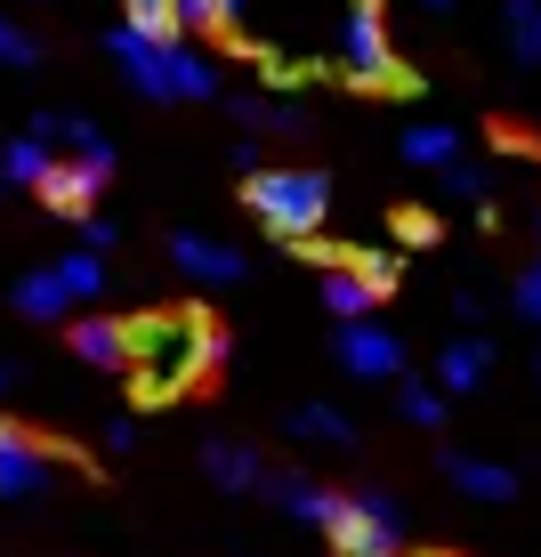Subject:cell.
I'll return each instance as SVG.
<instances>
[{
	"label": "cell",
	"mask_w": 541,
	"mask_h": 557,
	"mask_svg": "<svg viewBox=\"0 0 541 557\" xmlns=\"http://www.w3.org/2000/svg\"><path fill=\"white\" fill-rule=\"evenodd\" d=\"M226 356V332L202 307H170V315H138L130 323V380H138L146 405H170L186 380H202Z\"/></svg>",
	"instance_id": "cell-1"
},
{
	"label": "cell",
	"mask_w": 541,
	"mask_h": 557,
	"mask_svg": "<svg viewBox=\"0 0 541 557\" xmlns=\"http://www.w3.org/2000/svg\"><path fill=\"white\" fill-rule=\"evenodd\" d=\"M332 73L356 82V89H420V73L396 65V49H389V16H380V0H347V9H340Z\"/></svg>",
	"instance_id": "cell-2"
},
{
	"label": "cell",
	"mask_w": 541,
	"mask_h": 557,
	"mask_svg": "<svg viewBox=\"0 0 541 557\" xmlns=\"http://www.w3.org/2000/svg\"><path fill=\"white\" fill-rule=\"evenodd\" d=\"M243 202H250V219L275 226L283 243H307V235H323L332 178H323V170H250V178H243Z\"/></svg>",
	"instance_id": "cell-3"
},
{
	"label": "cell",
	"mask_w": 541,
	"mask_h": 557,
	"mask_svg": "<svg viewBox=\"0 0 541 557\" xmlns=\"http://www.w3.org/2000/svg\"><path fill=\"white\" fill-rule=\"evenodd\" d=\"M323 542H332V557H404V509L389 493H347Z\"/></svg>",
	"instance_id": "cell-4"
},
{
	"label": "cell",
	"mask_w": 541,
	"mask_h": 557,
	"mask_svg": "<svg viewBox=\"0 0 541 557\" xmlns=\"http://www.w3.org/2000/svg\"><path fill=\"white\" fill-rule=\"evenodd\" d=\"M106 49H113V65H122V73L146 89L153 106H170V49H179V41H146V33L122 16V25L106 33Z\"/></svg>",
	"instance_id": "cell-5"
},
{
	"label": "cell",
	"mask_w": 541,
	"mask_h": 557,
	"mask_svg": "<svg viewBox=\"0 0 541 557\" xmlns=\"http://www.w3.org/2000/svg\"><path fill=\"white\" fill-rule=\"evenodd\" d=\"M340 363L356 380H396L404 372V339L389 323H340Z\"/></svg>",
	"instance_id": "cell-6"
},
{
	"label": "cell",
	"mask_w": 541,
	"mask_h": 557,
	"mask_svg": "<svg viewBox=\"0 0 541 557\" xmlns=\"http://www.w3.org/2000/svg\"><path fill=\"white\" fill-rule=\"evenodd\" d=\"M106 178H113V170H98V162H73V153H57V170L41 178V202L57 210V219H89V210H98V195H106Z\"/></svg>",
	"instance_id": "cell-7"
},
{
	"label": "cell",
	"mask_w": 541,
	"mask_h": 557,
	"mask_svg": "<svg viewBox=\"0 0 541 557\" xmlns=\"http://www.w3.org/2000/svg\"><path fill=\"white\" fill-rule=\"evenodd\" d=\"M170 267H179L186 283H243V251H226V243H210V235H195V226H186V235H170Z\"/></svg>",
	"instance_id": "cell-8"
},
{
	"label": "cell",
	"mask_w": 541,
	"mask_h": 557,
	"mask_svg": "<svg viewBox=\"0 0 541 557\" xmlns=\"http://www.w3.org/2000/svg\"><path fill=\"white\" fill-rule=\"evenodd\" d=\"M33 138L57 146V153H73V162H98V170H113L106 129H98V122H82V113H33Z\"/></svg>",
	"instance_id": "cell-9"
},
{
	"label": "cell",
	"mask_w": 541,
	"mask_h": 557,
	"mask_svg": "<svg viewBox=\"0 0 541 557\" xmlns=\"http://www.w3.org/2000/svg\"><path fill=\"white\" fill-rule=\"evenodd\" d=\"M49 460H57V445L9 436V445H0V502H33V493L49 485Z\"/></svg>",
	"instance_id": "cell-10"
},
{
	"label": "cell",
	"mask_w": 541,
	"mask_h": 557,
	"mask_svg": "<svg viewBox=\"0 0 541 557\" xmlns=\"http://www.w3.org/2000/svg\"><path fill=\"white\" fill-rule=\"evenodd\" d=\"M444 476H453L469 502H517V469H509V460H485V453H444Z\"/></svg>",
	"instance_id": "cell-11"
},
{
	"label": "cell",
	"mask_w": 541,
	"mask_h": 557,
	"mask_svg": "<svg viewBox=\"0 0 541 557\" xmlns=\"http://www.w3.org/2000/svg\"><path fill=\"white\" fill-rule=\"evenodd\" d=\"M73 356L98 363V372H130V323H113V315H82V323H73Z\"/></svg>",
	"instance_id": "cell-12"
},
{
	"label": "cell",
	"mask_w": 541,
	"mask_h": 557,
	"mask_svg": "<svg viewBox=\"0 0 541 557\" xmlns=\"http://www.w3.org/2000/svg\"><path fill=\"white\" fill-rule=\"evenodd\" d=\"M267 493H275L283 517H299V525H316V533L340 517V493H323L316 476H267Z\"/></svg>",
	"instance_id": "cell-13"
},
{
	"label": "cell",
	"mask_w": 541,
	"mask_h": 557,
	"mask_svg": "<svg viewBox=\"0 0 541 557\" xmlns=\"http://www.w3.org/2000/svg\"><path fill=\"white\" fill-rule=\"evenodd\" d=\"M389 299L372 275H356V267H332L323 275V307H332V323H372V307Z\"/></svg>",
	"instance_id": "cell-14"
},
{
	"label": "cell",
	"mask_w": 541,
	"mask_h": 557,
	"mask_svg": "<svg viewBox=\"0 0 541 557\" xmlns=\"http://www.w3.org/2000/svg\"><path fill=\"white\" fill-rule=\"evenodd\" d=\"M485 372H493V348H485V339H453V348L437 356V388H444V396H477V388H485Z\"/></svg>",
	"instance_id": "cell-15"
},
{
	"label": "cell",
	"mask_w": 541,
	"mask_h": 557,
	"mask_svg": "<svg viewBox=\"0 0 541 557\" xmlns=\"http://www.w3.org/2000/svg\"><path fill=\"white\" fill-rule=\"evenodd\" d=\"M202 469L219 476L226 493H267V460L250 453V445H210V453H202Z\"/></svg>",
	"instance_id": "cell-16"
},
{
	"label": "cell",
	"mask_w": 541,
	"mask_h": 557,
	"mask_svg": "<svg viewBox=\"0 0 541 557\" xmlns=\"http://www.w3.org/2000/svg\"><path fill=\"white\" fill-rule=\"evenodd\" d=\"M49 170H57V146H41L33 129L0 146V178H9V186H33V195H41V178H49Z\"/></svg>",
	"instance_id": "cell-17"
},
{
	"label": "cell",
	"mask_w": 541,
	"mask_h": 557,
	"mask_svg": "<svg viewBox=\"0 0 541 557\" xmlns=\"http://www.w3.org/2000/svg\"><path fill=\"white\" fill-rule=\"evenodd\" d=\"M73 307V292H65V275L57 267H33L25 283H16V315H33V323H57Z\"/></svg>",
	"instance_id": "cell-18"
},
{
	"label": "cell",
	"mask_w": 541,
	"mask_h": 557,
	"mask_svg": "<svg viewBox=\"0 0 541 557\" xmlns=\"http://www.w3.org/2000/svg\"><path fill=\"white\" fill-rule=\"evenodd\" d=\"M404 162H413V170H453L460 162V138L444 122H413V129H404Z\"/></svg>",
	"instance_id": "cell-19"
},
{
	"label": "cell",
	"mask_w": 541,
	"mask_h": 557,
	"mask_svg": "<svg viewBox=\"0 0 541 557\" xmlns=\"http://www.w3.org/2000/svg\"><path fill=\"white\" fill-rule=\"evenodd\" d=\"M292 436H307V445H332V453H347V445H356V420H347L340 405H299V412H292Z\"/></svg>",
	"instance_id": "cell-20"
},
{
	"label": "cell",
	"mask_w": 541,
	"mask_h": 557,
	"mask_svg": "<svg viewBox=\"0 0 541 557\" xmlns=\"http://www.w3.org/2000/svg\"><path fill=\"white\" fill-rule=\"evenodd\" d=\"M170 98H219V65H210L202 49H170Z\"/></svg>",
	"instance_id": "cell-21"
},
{
	"label": "cell",
	"mask_w": 541,
	"mask_h": 557,
	"mask_svg": "<svg viewBox=\"0 0 541 557\" xmlns=\"http://www.w3.org/2000/svg\"><path fill=\"white\" fill-rule=\"evenodd\" d=\"M501 33H509L517 65H541V0H509V9H501Z\"/></svg>",
	"instance_id": "cell-22"
},
{
	"label": "cell",
	"mask_w": 541,
	"mask_h": 557,
	"mask_svg": "<svg viewBox=\"0 0 541 557\" xmlns=\"http://www.w3.org/2000/svg\"><path fill=\"white\" fill-rule=\"evenodd\" d=\"M186 33H243V0H179Z\"/></svg>",
	"instance_id": "cell-23"
},
{
	"label": "cell",
	"mask_w": 541,
	"mask_h": 557,
	"mask_svg": "<svg viewBox=\"0 0 541 557\" xmlns=\"http://www.w3.org/2000/svg\"><path fill=\"white\" fill-rule=\"evenodd\" d=\"M396 412L413 420V429H444V388H429V380H404V388H396Z\"/></svg>",
	"instance_id": "cell-24"
},
{
	"label": "cell",
	"mask_w": 541,
	"mask_h": 557,
	"mask_svg": "<svg viewBox=\"0 0 541 557\" xmlns=\"http://www.w3.org/2000/svg\"><path fill=\"white\" fill-rule=\"evenodd\" d=\"M57 275H65V292H73V299H98V292H106L98 251H65V259H57Z\"/></svg>",
	"instance_id": "cell-25"
},
{
	"label": "cell",
	"mask_w": 541,
	"mask_h": 557,
	"mask_svg": "<svg viewBox=\"0 0 541 557\" xmlns=\"http://www.w3.org/2000/svg\"><path fill=\"white\" fill-rule=\"evenodd\" d=\"M0 65H41V41H33V33H16L9 16H0Z\"/></svg>",
	"instance_id": "cell-26"
},
{
	"label": "cell",
	"mask_w": 541,
	"mask_h": 557,
	"mask_svg": "<svg viewBox=\"0 0 541 557\" xmlns=\"http://www.w3.org/2000/svg\"><path fill=\"white\" fill-rule=\"evenodd\" d=\"M73 226H82V251H113V243H122V226L98 219V210H89V219H73Z\"/></svg>",
	"instance_id": "cell-27"
},
{
	"label": "cell",
	"mask_w": 541,
	"mask_h": 557,
	"mask_svg": "<svg viewBox=\"0 0 541 557\" xmlns=\"http://www.w3.org/2000/svg\"><path fill=\"white\" fill-rule=\"evenodd\" d=\"M396 243H437V219H429V210H396Z\"/></svg>",
	"instance_id": "cell-28"
},
{
	"label": "cell",
	"mask_w": 541,
	"mask_h": 557,
	"mask_svg": "<svg viewBox=\"0 0 541 557\" xmlns=\"http://www.w3.org/2000/svg\"><path fill=\"white\" fill-rule=\"evenodd\" d=\"M444 195H477V202H485V170H477V162H453V170H444Z\"/></svg>",
	"instance_id": "cell-29"
},
{
	"label": "cell",
	"mask_w": 541,
	"mask_h": 557,
	"mask_svg": "<svg viewBox=\"0 0 541 557\" xmlns=\"http://www.w3.org/2000/svg\"><path fill=\"white\" fill-rule=\"evenodd\" d=\"M517 315H526V323H541V267H526V275H517Z\"/></svg>",
	"instance_id": "cell-30"
},
{
	"label": "cell",
	"mask_w": 541,
	"mask_h": 557,
	"mask_svg": "<svg viewBox=\"0 0 541 557\" xmlns=\"http://www.w3.org/2000/svg\"><path fill=\"white\" fill-rule=\"evenodd\" d=\"M130 445H138V420L113 412V420H106V453H130Z\"/></svg>",
	"instance_id": "cell-31"
},
{
	"label": "cell",
	"mask_w": 541,
	"mask_h": 557,
	"mask_svg": "<svg viewBox=\"0 0 541 557\" xmlns=\"http://www.w3.org/2000/svg\"><path fill=\"white\" fill-rule=\"evenodd\" d=\"M122 9H130V16H179V0H122ZM179 33H186V25H179Z\"/></svg>",
	"instance_id": "cell-32"
},
{
	"label": "cell",
	"mask_w": 541,
	"mask_h": 557,
	"mask_svg": "<svg viewBox=\"0 0 541 557\" xmlns=\"http://www.w3.org/2000/svg\"><path fill=\"white\" fill-rule=\"evenodd\" d=\"M9 388H16V372H9V363H0V396H9Z\"/></svg>",
	"instance_id": "cell-33"
},
{
	"label": "cell",
	"mask_w": 541,
	"mask_h": 557,
	"mask_svg": "<svg viewBox=\"0 0 541 557\" xmlns=\"http://www.w3.org/2000/svg\"><path fill=\"white\" fill-rule=\"evenodd\" d=\"M9 436H25V429H9V420H0V445H9Z\"/></svg>",
	"instance_id": "cell-34"
},
{
	"label": "cell",
	"mask_w": 541,
	"mask_h": 557,
	"mask_svg": "<svg viewBox=\"0 0 541 557\" xmlns=\"http://www.w3.org/2000/svg\"><path fill=\"white\" fill-rule=\"evenodd\" d=\"M420 557H460V549H420Z\"/></svg>",
	"instance_id": "cell-35"
},
{
	"label": "cell",
	"mask_w": 541,
	"mask_h": 557,
	"mask_svg": "<svg viewBox=\"0 0 541 557\" xmlns=\"http://www.w3.org/2000/svg\"><path fill=\"white\" fill-rule=\"evenodd\" d=\"M420 9H453V0H420Z\"/></svg>",
	"instance_id": "cell-36"
},
{
	"label": "cell",
	"mask_w": 541,
	"mask_h": 557,
	"mask_svg": "<svg viewBox=\"0 0 541 557\" xmlns=\"http://www.w3.org/2000/svg\"><path fill=\"white\" fill-rule=\"evenodd\" d=\"M533 380H541V356H533Z\"/></svg>",
	"instance_id": "cell-37"
},
{
	"label": "cell",
	"mask_w": 541,
	"mask_h": 557,
	"mask_svg": "<svg viewBox=\"0 0 541 557\" xmlns=\"http://www.w3.org/2000/svg\"><path fill=\"white\" fill-rule=\"evenodd\" d=\"M533 243H541V219H533Z\"/></svg>",
	"instance_id": "cell-38"
}]
</instances>
